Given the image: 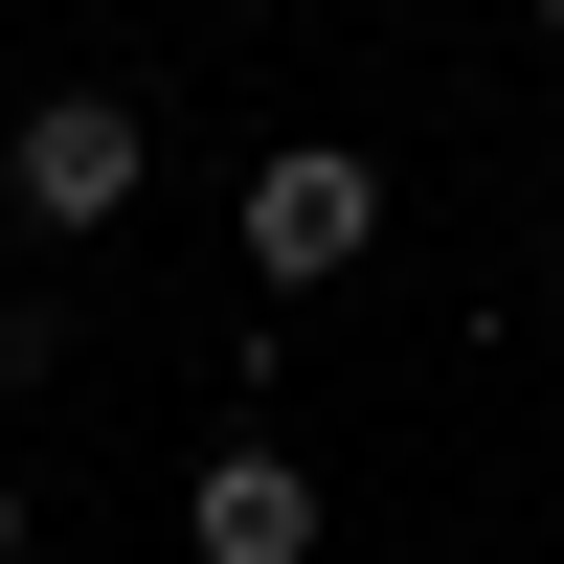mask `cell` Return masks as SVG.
<instances>
[{"label": "cell", "instance_id": "6da1fadb", "mask_svg": "<svg viewBox=\"0 0 564 564\" xmlns=\"http://www.w3.org/2000/svg\"><path fill=\"white\" fill-rule=\"evenodd\" d=\"M226 249H249L271 294H339V271L384 249V159H361V135H271V159L226 181Z\"/></svg>", "mask_w": 564, "mask_h": 564}, {"label": "cell", "instance_id": "7a4b0ae2", "mask_svg": "<svg viewBox=\"0 0 564 564\" xmlns=\"http://www.w3.org/2000/svg\"><path fill=\"white\" fill-rule=\"evenodd\" d=\"M0 204H23L45 249L135 226V204H159V113H135V90H23V135H0Z\"/></svg>", "mask_w": 564, "mask_h": 564}, {"label": "cell", "instance_id": "3957f363", "mask_svg": "<svg viewBox=\"0 0 564 564\" xmlns=\"http://www.w3.org/2000/svg\"><path fill=\"white\" fill-rule=\"evenodd\" d=\"M181 542H204V564H316V542H339V497H316V452L204 430V475H181Z\"/></svg>", "mask_w": 564, "mask_h": 564}, {"label": "cell", "instance_id": "277c9868", "mask_svg": "<svg viewBox=\"0 0 564 564\" xmlns=\"http://www.w3.org/2000/svg\"><path fill=\"white\" fill-rule=\"evenodd\" d=\"M45 361H68V316H45V294H0V406H23Z\"/></svg>", "mask_w": 564, "mask_h": 564}, {"label": "cell", "instance_id": "5b68a950", "mask_svg": "<svg viewBox=\"0 0 564 564\" xmlns=\"http://www.w3.org/2000/svg\"><path fill=\"white\" fill-rule=\"evenodd\" d=\"M0 564H45V497H23V475H0Z\"/></svg>", "mask_w": 564, "mask_h": 564}, {"label": "cell", "instance_id": "8992f818", "mask_svg": "<svg viewBox=\"0 0 564 564\" xmlns=\"http://www.w3.org/2000/svg\"><path fill=\"white\" fill-rule=\"evenodd\" d=\"M542 45H564V0H542Z\"/></svg>", "mask_w": 564, "mask_h": 564}]
</instances>
